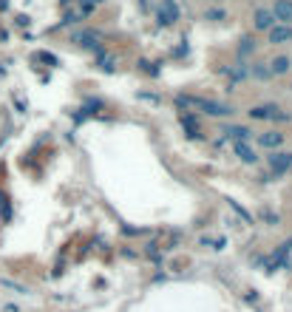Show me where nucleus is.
<instances>
[{
    "mask_svg": "<svg viewBox=\"0 0 292 312\" xmlns=\"http://www.w3.org/2000/svg\"><path fill=\"white\" fill-rule=\"evenodd\" d=\"M179 102H182V105H190V108H202V111L210 114V116H227V114H233L227 105L210 102V100H204V96H182Z\"/></svg>",
    "mask_w": 292,
    "mask_h": 312,
    "instance_id": "f257e3e1",
    "label": "nucleus"
},
{
    "mask_svg": "<svg viewBox=\"0 0 292 312\" xmlns=\"http://www.w3.org/2000/svg\"><path fill=\"white\" fill-rule=\"evenodd\" d=\"M250 116H256V120H273V122L290 120V114H284L278 105H256V108L250 111Z\"/></svg>",
    "mask_w": 292,
    "mask_h": 312,
    "instance_id": "f03ea898",
    "label": "nucleus"
},
{
    "mask_svg": "<svg viewBox=\"0 0 292 312\" xmlns=\"http://www.w3.org/2000/svg\"><path fill=\"white\" fill-rule=\"evenodd\" d=\"M267 162H270V168H273V174H287L292 168V156L290 154H270L267 156Z\"/></svg>",
    "mask_w": 292,
    "mask_h": 312,
    "instance_id": "7ed1b4c3",
    "label": "nucleus"
},
{
    "mask_svg": "<svg viewBox=\"0 0 292 312\" xmlns=\"http://www.w3.org/2000/svg\"><path fill=\"white\" fill-rule=\"evenodd\" d=\"M179 18V6L173 3V0H162V6H159V23H173V20Z\"/></svg>",
    "mask_w": 292,
    "mask_h": 312,
    "instance_id": "20e7f679",
    "label": "nucleus"
},
{
    "mask_svg": "<svg viewBox=\"0 0 292 312\" xmlns=\"http://www.w3.org/2000/svg\"><path fill=\"white\" fill-rule=\"evenodd\" d=\"M287 40H292V26H273L270 28V43H287Z\"/></svg>",
    "mask_w": 292,
    "mask_h": 312,
    "instance_id": "39448f33",
    "label": "nucleus"
},
{
    "mask_svg": "<svg viewBox=\"0 0 292 312\" xmlns=\"http://www.w3.org/2000/svg\"><path fill=\"white\" fill-rule=\"evenodd\" d=\"M258 142H261V148H278L284 142V134H278V130H267V134L258 136Z\"/></svg>",
    "mask_w": 292,
    "mask_h": 312,
    "instance_id": "423d86ee",
    "label": "nucleus"
},
{
    "mask_svg": "<svg viewBox=\"0 0 292 312\" xmlns=\"http://www.w3.org/2000/svg\"><path fill=\"white\" fill-rule=\"evenodd\" d=\"M275 26V14L267 9H258L256 12V28H273Z\"/></svg>",
    "mask_w": 292,
    "mask_h": 312,
    "instance_id": "0eeeda50",
    "label": "nucleus"
},
{
    "mask_svg": "<svg viewBox=\"0 0 292 312\" xmlns=\"http://www.w3.org/2000/svg\"><path fill=\"white\" fill-rule=\"evenodd\" d=\"M77 43H80V46H85V48H99L102 37H99L97 32H82V34L77 37Z\"/></svg>",
    "mask_w": 292,
    "mask_h": 312,
    "instance_id": "6e6552de",
    "label": "nucleus"
},
{
    "mask_svg": "<svg viewBox=\"0 0 292 312\" xmlns=\"http://www.w3.org/2000/svg\"><path fill=\"white\" fill-rule=\"evenodd\" d=\"M236 154H239V159H244L247 165H253V162H256V154L250 150L247 142H239V145H236Z\"/></svg>",
    "mask_w": 292,
    "mask_h": 312,
    "instance_id": "1a4fd4ad",
    "label": "nucleus"
},
{
    "mask_svg": "<svg viewBox=\"0 0 292 312\" xmlns=\"http://www.w3.org/2000/svg\"><path fill=\"white\" fill-rule=\"evenodd\" d=\"M275 14H278L281 20H292V3L290 0H281V3L275 6Z\"/></svg>",
    "mask_w": 292,
    "mask_h": 312,
    "instance_id": "9d476101",
    "label": "nucleus"
},
{
    "mask_svg": "<svg viewBox=\"0 0 292 312\" xmlns=\"http://www.w3.org/2000/svg\"><path fill=\"white\" fill-rule=\"evenodd\" d=\"M287 68H290V60H287V57H278V60L273 62V71H275V74H284Z\"/></svg>",
    "mask_w": 292,
    "mask_h": 312,
    "instance_id": "9b49d317",
    "label": "nucleus"
},
{
    "mask_svg": "<svg viewBox=\"0 0 292 312\" xmlns=\"http://www.w3.org/2000/svg\"><path fill=\"white\" fill-rule=\"evenodd\" d=\"M0 213H3V218H9L11 216V210H9V199L0 193Z\"/></svg>",
    "mask_w": 292,
    "mask_h": 312,
    "instance_id": "f8f14e48",
    "label": "nucleus"
},
{
    "mask_svg": "<svg viewBox=\"0 0 292 312\" xmlns=\"http://www.w3.org/2000/svg\"><path fill=\"white\" fill-rule=\"evenodd\" d=\"M185 128H187V134H190V136H199V125H193V120H190V116H185Z\"/></svg>",
    "mask_w": 292,
    "mask_h": 312,
    "instance_id": "ddd939ff",
    "label": "nucleus"
}]
</instances>
